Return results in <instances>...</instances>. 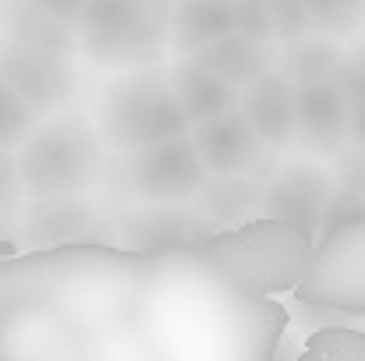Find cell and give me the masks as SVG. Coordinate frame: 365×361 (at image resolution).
<instances>
[{
    "mask_svg": "<svg viewBox=\"0 0 365 361\" xmlns=\"http://www.w3.org/2000/svg\"><path fill=\"white\" fill-rule=\"evenodd\" d=\"M316 234L273 216H255L238 227H220L217 234L188 248L195 262L227 291L245 298H262L273 291L298 287Z\"/></svg>",
    "mask_w": 365,
    "mask_h": 361,
    "instance_id": "6da1fadb",
    "label": "cell"
},
{
    "mask_svg": "<svg viewBox=\"0 0 365 361\" xmlns=\"http://www.w3.org/2000/svg\"><path fill=\"white\" fill-rule=\"evenodd\" d=\"M107 142L93 114L68 107L36 120L18 145L25 199L46 195H93L107 177Z\"/></svg>",
    "mask_w": 365,
    "mask_h": 361,
    "instance_id": "7a4b0ae2",
    "label": "cell"
},
{
    "mask_svg": "<svg viewBox=\"0 0 365 361\" xmlns=\"http://www.w3.org/2000/svg\"><path fill=\"white\" fill-rule=\"evenodd\" d=\"M93 120L110 152H131L192 131L163 61L114 71L93 100Z\"/></svg>",
    "mask_w": 365,
    "mask_h": 361,
    "instance_id": "3957f363",
    "label": "cell"
},
{
    "mask_svg": "<svg viewBox=\"0 0 365 361\" xmlns=\"http://www.w3.org/2000/svg\"><path fill=\"white\" fill-rule=\"evenodd\" d=\"M75 39L78 53L107 71L156 64L170 50V0H89Z\"/></svg>",
    "mask_w": 365,
    "mask_h": 361,
    "instance_id": "277c9868",
    "label": "cell"
},
{
    "mask_svg": "<svg viewBox=\"0 0 365 361\" xmlns=\"http://www.w3.org/2000/svg\"><path fill=\"white\" fill-rule=\"evenodd\" d=\"M206 181V167L195 152L192 135L153 142L131 152H114L107 163L103 188L124 195L128 202H181L192 206L195 192Z\"/></svg>",
    "mask_w": 365,
    "mask_h": 361,
    "instance_id": "5b68a950",
    "label": "cell"
},
{
    "mask_svg": "<svg viewBox=\"0 0 365 361\" xmlns=\"http://www.w3.org/2000/svg\"><path fill=\"white\" fill-rule=\"evenodd\" d=\"M294 298L309 308L365 315V216L316 238Z\"/></svg>",
    "mask_w": 365,
    "mask_h": 361,
    "instance_id": "8992f818",
    "label": "cell"
},
{
    "mask_svg": "<svg viewBox=\"0 0 365 361\" xmlns=\"http://www.w3.org/2000/svg\"><path fill=\"white\" fill-rule=\"evenodd\" d=\"M0 71L39 117L75 107L86 89L75 50L25 43L11 36H0Z\"/></svg>",
    "mask_w": 365,
    "mask_h": 361,
    "instance_id": "52a82bcc",
    "label": "cell"
},
{
    "mask_svg": "<svg viewBox=\"0 0 365 361\" xmlns=\"http://www.w3.org/2000/svg\"><path fill=\"white\" fill-rule=\"evenodd\" d=\"M114 241V213L107 216L93 195H46L25 199L18 209V241L32 251H50L61 244Z\"/></svg>",
    "mask_w": 365,
    "mask_h": 361,
    "instance_id": "ba28073f",
    "label": "cell"
},
{
    "mask_svg": "<svg viewBox=\"0 0 365 361\" xmlns=\"http://www.w3.org/2000/svg\"><path fill=\"white\" fill-rule=\"evenodd\" d=\"M217 231V224L181 202H128L114 213V241L135 255L195 248Z\"/></svg>",
    "mask_w": 365,
    "mask_h": 361,
    "instance_id": "9c48e42d",
    "label": "cell"
},
{
    "mask_svg": "<svg viewBox=\"0 0 365 361\" xmlns=\"http://www.w3.org/2000/svg\"><path fill=\"white\" fill-rule=\"evenodd\" d=\"M334 184H337V177L330 167L312 163V159H291L266 177L262 216H273V220H284V224L319 234V220H323Z\"/></svg>",
    "mask_w": 365,
    "mask_h": 361,
    "instance_id": "30bf717a",
    "label": "cell"
},
{
    "mask_svg": "<svg viewBox=\"0 0 365 361\" xmlns=\"http://www.w3.org/2000/svg\"><path fill=\"white\" fill-rule=\"evenodd\" d=\"M242 110L269 152L298 149V85L277 64L242 89Z\"/></svg>",
    "mask_w": 365,
    "mask_h": 361,
    "instance_id": "8fae6325",
    "label": "cell"
},
{
    "mask_svg": "<svg viewBox=\"0 0 365 361\" xmlns=\"http://www.w3.org/2000/svg\"><path fill=\"white\" fill-rule=\"evenodd\" d=\"M188 135L195 142L206 174H259V163L269 152L242 107L195 124Z\"/></svg>",
    "mask_w": 365,
    "mask_h": 361,
    "instance_id": "7c38bea8",
    "label": "cell"
},
{
    "mask_svg": "<svg viewBox=\"0 0 365 361\" xmlns=\"http://www.w3.org/2000/svg\"><path fill=\"white\" fill-rule=\"evenodd\" d=\"M351 103L337 78L298 85V149L309 156H334L348 145Z\"/></svg>",
    "mask_w": 365,
    "mask_h": 361,
    "instance_id": "4fadbf2b",
    "label": "cell"
},
{
    "mask_svg": "<svg viewBox=\"0 0 365 361\" xmlns=\"http://www.w3.org/2000/svg\"><path fill=\"white\" fill-rule=\"evenodd\" d=\"M170 82H174V93H178V103L185 110L188 124H202V120H213L235 107H242V89L224 82L217 71H210L206 64H199L195 57L188 53H178L170 64Z\"/></svg>",
    "mask_w": 365,
    "mask_h": 361,
    "instance_id": "5bb4252c",
    "label": "cell"
},
{
    "mask_svg": "<svg viewBox=\"0 0 365 361\" xmlns=\"http://www.w3.org/2000/svg\"><path fill=\"white\" fill-rule=\"evenodd\" d=\"M266 181L259 174H206L202 188L192 199V209L217 227H238L262 216Z\"/></svg>",
    "mask_w": 365,
    "mask_h": 361,
    "instance_id": "9a60e30c",
    "label": "cell"
},
{
    "mask_svg": "<svg viewBox=\"0 0 365 361\" xmlns=\"http://www.w3.org/2000/svg\"><path fill=\"white\" fill-rule=\"evenodd\" d=\"M188 57H195L199 64H206L210 71H217L224 82L231 85H252L262 71H269L277 64V43L266 39H252L245 32H227L213 43H202L199 50H192Z\"/></svg>",
    "mask_w": 365,
    "mask_h": 361,
    "instance_id": "2e32d148",
    "label": "cell"
},
{
    "mask_svg": "<svg viewBox=\"0 0 365 361\" xmlns=\"http://www.w3.org/2000/svg\"><path fill=\"white\" fill-rule=\"evenodd\" d=\"M235 25V0H170V50L192 53L202 43H213Z\"/></svg>",
    "mask_w": 365,
    "mask_h": 361,
    "instance_id": "e0dca14e",
    "label": "cell"
},
{
    "mask_svg": "<svg viewBox=\"0 0 365 361\" xmlns=\"http://www.w3.org/2000/svg\"><path fill=\"white\" fill-rule=\"evenodd\" d=\"M341 57H344V43L337 36H323V32H305L298 39L277 43V68L294 85L334 78Z\"/></svg>",
    "mask_w": 365,
    "mask_h": 361,
    "instance_id": "ac0fdd59",
    "label": "cell"
},
{
    "mask_svg": "<svg viewBox=\"0 0 365 361\" xmlns=\"http://www.w3.org/2000/svg\"><path fill=\"white\" fill-rule=\"evenodd\" d=\"M0 36L25 39V43H43V46H61V50H78L75 28L53 21L29 0H4L0 7Z\"/></svg>",
    "mask_w": 365,
    "mask_h": 361,
    "instance_id": "d6986e66",
    "label": "cell"
},
{
    "mask_svg": "<svg viewBox=\"0 0 365 361\" xmlns=\"http://www.w3.org/2000/svg\"><path fill=\"white\" fill-rule=\"evenodd\" d=\"M312 32L348 39L365 25V0H305Z\"/></svg>",
    "mask_w": 365,
    "mask_h": 361,
    "instance_id": "ffe728a7",
    "label": "cell"
},
{
    "mask_svg": "<svg viewBox=\"0 0 365 361\" xmlns=\"http://www.w3.org/2000/svg\"><path fill=\"white\" fill-rule=\"evenodd\" d=\"M36 120H39V114L18 96V89L0 71V145L18 149L25 142V135L36 127Z\"/></svg>",
    "mask_w": 365,
    "mask_h": 361,
    "instance_id": "44dd1931",
    "label": "cell"
},
{
    "mask_svg": "<svg viewBox=\"0 0 365 361\" xmlns=\"http://www.w3.org/2000/svg\"><path fill=\"white\" fill-rule=\"evenodd\" d=\"M359 216H365V195L348 188V184H334V192L327 199V209H323V220H319V234H327L334 227H344V224H351Z\"/></svg>",
    "mask_w": 365,
    "mask_h": 361,
    "instance_id": "7402d4cb",
    "label": "cell"
},
{
    "mask_svg": "<svg viewBox=\"0 0 365 361\" xmlns=\"http://www.w3.org/2000/svg\"><path fill=\"white\" fill-rule=\"evenodd\" d=\"M334 78H337V85L348 96L351 107L365 103V39L355 46H344V57H341Z\"/></svg>",
    "mask_w": 365,
    "mask_h": 361,
    "instance_id": "603a6c76",
    "label": "cell"
},
{
    "mask_svg": "<svg viewBox=\"0 0 365 361\" xmlns=\"http://www.w3.org/2000/svg\"><path fill=\"white\" fill-rule=\"evenodd\" d=\"M266 4H269V18H273L277 43H287V39H298V36L312 32L305 0H266Z\"/></svg>",
    "mask_w": 365,
    "mask_h": 361,
    "instance_id": "cb8c5ba5",
    "label": "cell"
},
{
    "mask_svg": "<svg viewBox=\"0 0 365 361\" xmlns=\"http://www.w3.org/2000/svg\"><path fill=\"white\" fill-rule=\"evenodd\" d=\"M235 25H238V32L252 36V39L277 43V32H273V18H269V4L266 0H235Z\"/></svg>",
    "mask_w": 365,
    "mask_h": 361,
    "instance_id": "d4e9b609",
    "label": "cell"
},
{
    "mask_svg": "<svg viewBox=\"0 0 365 361\" xmlns=\"http://www.w3.org/2000/svg\"><path fill=\"white\" fill-rule=\"evenodd\" d=\"M21 202H25V184H21L18 149L0 145V213H18Z\"/></svg>",
    "mask_w": 365,
    "mask_h": 361,
    "instance_id": "484cf974",
    "label": "cell"
},
{
    "mask_svg": "<svg viewBox=\"0 0 365 361\" xmlns=\"http://www.w3.org/2000/svg\"><path fill=\"white\" fill-rule=\"evenodd\" d=\"M330 170H334L337 184H348V188L365 195V145L348 142L341 152L330 156Z\"/></svg>",
    "mask_w": 365,
    "mask_h": 361,
    "instance_id": "4316f807",
    "label": "cell"
},
{
    "mask_svg": "<svg viewBox=\"0 0 365 361\" xmlns=\"http://www.w3.org/2000/svg\"><path fill=\"white\" fill-rule=\"evenodd\" d=\"M312 351H319V355H362L365 358V340L355 330H323L312 340Z\"/></svg>",
    "mask_w": 365,
    "mask_h": 361,
    "instance_id": "83f0119b",
    "label": "cell"
},
{
    "mask_svg": "<svg viewBox=\"0 0 365 361\" xmlns=\"http://www.w3.org/2000/svg\"><path fill=\"white\" fill-rule=\"evenodd\" d=\"M29 4H36L43 14H50L53 21H61V25H68V28H78V18H82V11H86V4L89 0H29Z\"/></svg>",
    "mask_w": 365,
    "mask_h": 361,
    "instance_id": "f1b7e54d",
    "label": "cell"
},
{
    "mask_svg": "<svg viewBox=\"0 0 365 361\" xmlns=\"http://www.w3.org/2000/svg\"><path fill=\"white\" fill-rule=\"evenodd\" d=\"M348 142L365 145V103L351 107V131H348Z\"/></svg>",
    "mask_w": 365,
    "mask_h": 361,
    "instance_id": "f546056e",
    "label": "cell"
},
{
    "mask_svg": "<svg viewBox=\"0 0 365 361\" xmlns=\"http://www.w3.org/2000/svg\"><path fill=\"white\" fill-rule=\"evenodd\" d=\"M4 216H11V213H0V224H4Z\"/></svg>",
    "mask_w": 365,
    "mask_h": 361,
    "instance_id": "4dcf8cb0",
    "label": "cell"
},
{
    "mask_svg": "<svg viewBox=\"0 0 365 361\" xmlns=\"http://www.w3.org/2000/svg\"><path fill=\"white\" fill-rule=\"evenodd\" d=\"M0 7H4V0H0Z\"/></svg>",
    "mask_w": 365,
    "mask_h": 361,
    "instance_id": "1f68e13d",
    "label": "cell"
}]
</instances>
